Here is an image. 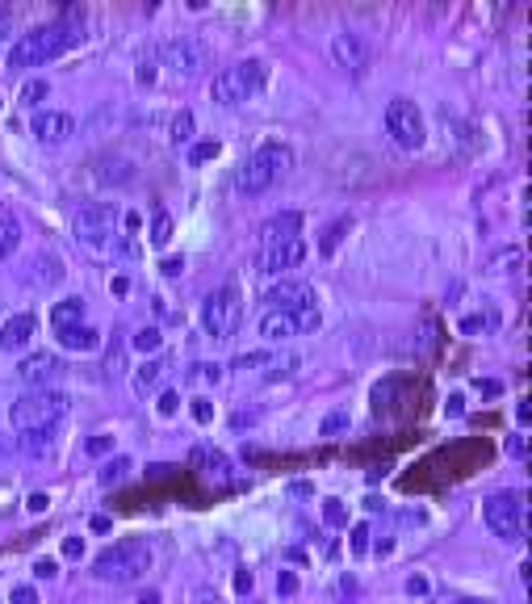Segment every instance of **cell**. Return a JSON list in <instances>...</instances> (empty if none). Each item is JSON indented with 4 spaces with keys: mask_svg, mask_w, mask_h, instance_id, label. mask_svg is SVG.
I'll return each instance as SVG.
<instances>
[{
    "mask_svg": "<svg viewBox=\"0 0 532 604\" xmlns=\"http://www.w3.org/2000/svg\"><path fill=\"white\" fill-rule=\"evenodd\" d=\"M80 17L72 13H63L55 21H42V26L26 30V34H17L13 38V47H9V72H30V68H42V63H51L59 55H68L76 42H80Z\"/></svg>",
    "mask_w": 532,
    "mask_h": 604,
    "instance_id": "cell-1",
    "label": "cell"
},
{
    "mask_svg": "<svg viewBox=\"0 0 532 604\" xmlns=\"http://www.w3.org/2000/svg\"><path fill=\"white\" fill-rule=\"evenodd\" d=\"M290 168H294V151L290 147H285V143H264L260 151L248 156V164L235 172V189L243 193V198H256V193L273 189Z\"/></svg>",
    "mask_w": 532,
    "mask_h": 604,
    "instance_id": "cell-2",
    "label": "cell"
},
{
    "mask_svg": "<svg viewBox=\"0 0 532 604\" xmlns=\"http://www.w3.org/2000/svg\"><path fill=\"white\" fill-rule=\"evenodd\" d=\"M147 563H151L147 542H139V537H126V542L105 546L93 558V575L105 579V584H130V579H139L147 571Z\"/></svg>",
    "mask_w": 532,
    "mask_h": 604,
    "instance_id": "cell-3",
    "label": "cell"
},
{
    "mask_svg": "<svg viewBox=\"0 0 532 604\" xmlns=\"http://www.w3.org/2000/svg\"><path fill=\"white\" fill-rule=\"evenodd\" d=\"M63 416H68V395L55 391V386L51 391H26L9 412L17 433H30V428H59Z\"/></svg>",
    "mask_w": 532,
    "mask_h": 604,
    "instance_id": "cell-4",
    "label": "cell"
},
{
    "mask_svg": "<svg viewBox=\"0 0 532 604\" xmlns=\"http://www.w3.org/2000/svg\"><path fill=\"white\" fill-rule=\"evenodd\" d=\"M482 516H486V529H491L499 542H524V529H528L524 491H491L482 504Z\"/></svg>",
    "mask_w": 532,
    "mask_h": 604,
    "instance_id": "cell-5",
    "label": "cell"
},
{
    "mask_svg": "<svg viewBox=\"0 0 532 604\" xmlns=\"http://www.w3.org/2000/svg\"><path fill=\"white\" fill-rule=\"evenodd\" d=\"M122 210L114 202H84L72 210V231L84 248H109L118 240Z\"/></svg>",
    "mask_w": 532,
    "mask_h": 604,
    "instance_id": "cell-6",
    "label": "cell"
},
{
    "mask_svg": "<svg viewBox=\"0 0 532 604\" xmlns=\"http://www.w3.org/2000/svg\"><path fill=\"white\" fill-rule=\"evenodd\" d=\"M264 80H269V68H264L260 59H239L214 76V101L218 105H243L264 89Z\"/></svg>",
    "mask_w": 532,
    "mask_h": 604,
    "instance_id": "cell-7",
    "label": "cell"
},
{
    "mask_svg": "<svg viewBox=\"0 0 532 604\" xmlns=\"http://www.w3.org/2000/svg\"><path fill=\"white\" fill-rule=\"evenodd\" d=\"M155 55H160L164 68L172 76H181V80H193V76H202L210 68V47H206L202 38H193V34L164 38L160 47H155Z\"/></svg>",
    "mask_w": 532,
    "mask_h": 604,
    "instance_id": "cell-8",
    "label": "cell"
},
{
    "mask_svg": "<svg viewBox=\"0 0 532 604\" xmlns=\"http://www.w3.org/2000/svg\"><path fill=\"white\" fill-rule=\"evenodd\" d=\"M239 319H243V294L239 286H218L206 294L202 302V328L210 340H227L235 328H239Z\"/></svg>",
    "mask_w": 532,
    "mask_h": 604,
    "instance_id": "cell-9",
    "label": "cell"
},
{
    "mask_svg": "<svg viewBox=\"0 0 532 604\" xmlns=\"http://www.w3.org/2000/svg\"><path fill=\"white\" fill-rule=\"evenodd\" d=\"M319 323H323L319 302L310 298V302H302V307H294V311H264L260 315V336L269 340V344H281V340H290V336L319 332Z\"/></svg>",
    "mask_w": 532,
    "mask_h": 604,
    "instance_id": "cell-10",
    "label": "cell"
},
{
    "mask_svg": "<svg viewBox=\"0 0 532 604\" xmlns=\"http://www.w3.org/2000/svg\"><path fill=\"white\" fill-rule=\"evenodd\" d=\"M386 135L403 147V151H419L428 143V126H424V114H419V105L398 97L386 105Z\"/></svg>",
    "mask_w": 532,
    "mask_h": 604,
    "instance_id": "cell-11",
    "label": "cell"
},
{
    "mask_svg": "<svg viewBox=\"0 0 532 604\" xmlns=\"http://www.w3.org/2000/svg\"><path fill=\"white\" fill-rule=\"evenodd\" d=\"M298 353H269V349H260V353H243L235 357V374L239 378H252L256 382H281V378H294L298 374Z\"/></svg>",
    "mask_w": 532,
    "mask_h": 604,
    "instance_id": "cell-12",
    "label": "cell"
},
{
    "mask_svg": "<svg viewBox=\"0 0 532 604\" xmlns=\"http://www.w3.org/2000/svg\"><path fill=\"white\" fill-rule=\"evenodd\" d=\"M331 59H336L348 76H361L373 63V42L361 30H340V34H331Z\"/></svg>",
    "mask_w": 532,
    "mask_h": 604,
    "instance_id": "cell-13",
    "label": "cell"
},
{
    "mask_svg": "<svg viewBox=\"0 0 532 604\" xmlns=\"http://www.w3.org/2000/svg\"><path fill=\"white\" fill-rule=\"evenodd\" d=\"M306 261V240L294 235V240H277V244H264L256 256V269L264 277H285L290 269H298Z\"/></svg>",
    "mask_w": 532,
    "mask_h": 604,
    "instance_id": "cell-14",
    "label": "cell"
},
{
    "mask_svg": "<svg viewBox=\"0 0 532 604\" xmlns=\"http://www.w3.org/2000/svg\"><path fill=\"white\" fill-rule=\"evenodd\" d=\"M17 378L30 386V391H51V386L63 378V361L55 353H30V357H21L17 365Z\"/></svg>",
    "mask_w": 532,
    "mask_h": 604,
    "instance_id": "cell-15",
    "label": "cell"
},
{
    "mask_svg": "<svg viewBox=\"0 0 532 604\" xmlns=\"http://www.w3.org/2000/svg\"><path fill=\"white\" fill-rule=\"evenodd\" d=\"M30 135L38 143H47V147H59V143H68L76 135V118L63 114V110H38L30 118Z\"/></svg>",
    "mask_w": 532,
    "mask_h": 604,
    "instance_id": "cell-16",
    "label": "cell"
},
{
    "mask_svg": "<svg viewBox=\"0 0 532 604\" xmlns=\"http://www.w3.org/2000/svg\"><path fill=\"white\" fill-rule=\"evenodd\" d=\"M34 336H38V315L34 311L9 315L5 323H0V349H5V353H21Z\"/></svg>",
    "mask_w": 532,
    "mask_h": 604,
    "instance_id": "cell-17",
    "label": "cell"
},
{
    "mask_svg": "<svg viewBox=\"0 0 532 604\" xmlns=\"http://www.w3.org/2000/svg\"><path fill=\"white\" fill-rule=\"evenodd\" d=\"M310 298H315L310 282H277L273 290H264V311H294Z\"/></svg>",
    "mask_w": 532,
    "mask_h": 604,
    "instance_id": "cell-18",
    "label": "cell"
},
{
    "mask_svg": "<svg viewBox=\"0 0 532 604\" xmlns=\"http://www.w3.org/2000/svg\"><path fill=\"white\" fill-rule=\"evenodd\" d=\"M55 433L59 428H30V433H17V449L26 458H51L55 453Z\"/></svg>",
    "mask_w": 532,
    "mask_h": 604,
    "instance_id": "cell-19",
    "label": "cell"
},
{
    "mask_svg": "<svg viewBox=\"0 0 532 604\" xmlns=\"http://www.w3.org/2000/svg\"><path fill=\"white\" fill-rule=\"evenodd\" d=\"M59 344L72 353H93L101 344V332L88 328V323H72V328H59Z\"/></svg>",
    "mask_w": 532,
    "mask_h": 604,
    "instance_id": "cell-20",
    "label": "cell"
},
{
    "mask_svg": "<svg viewBox=\"0 0 532 604\" xmlns=\"http://www.w3.org/2000/svg\"><path fill=\"white\" fill-rule=\"evenodd\" d=\"M264 244H277V240H294V235H302V214L298 210H285L277 214V219L264 223Z\"/></svg>",
    "mask_w": 532,
    "mask_h": 604,
    "instance_id": "cell-21",
    "label": "cell"
},
{
    "mask_svg": "<svg viewBox=\"0 0 532 604\" xmlns=\"http://www.w3.org/2000/svg\"><path fill=\"white\" fill-rule=\"evenodd\" d=\"M21 244V223H17V214L9 206H0V265L9 261V256L17 252Z\"/></svg>",
    "mask_w": 532,
    "mask_h": 604,
    "instance_id": "cell-22",
    "label": "cell"
},
{
    "mask_svg": "<svg viewBox=\"0 0 532 604\" xmlns=\"http://www.w3.org/2000/svg\"><path fill=\"white\" fill-rule=\"evenodd\" d=\"M51 323H55V332L59 328H72V323H84V298H63L55 302V311H51Z\"/></svg>",
    "mask_w": 532,
    "mask_h": 604,
    "instance_id": "cell-23",
    "label": "cell"
},
{
    "mask_svg": "<svg viewBox=\"0 0 532 604\" xmlns=\"http://www.w3.org/2000/svg\"><path fill=\"white\" fill-rule=\"evenodd\" d=\"M193 135H197L193 114H189V110H176V114L168 118V139H172V143H189Z\"/></svg>",
    "mask_w": 532,
    "mask_h": 604,
    "instance_id": "cell-24",
    "label": "cell"
},
{
    "mask_svg": "<svg viewBox=\"0 0 532 604\" xmlns=\"http://www.w3.org/2000/svg\"><path fill=\"white\" fill-rule=\"evenodd\" d=\"M164 378V361L160 357H151V361H143L135 374H130V382H135V391H151L155 382Z\"/></svg>",
    "mask_w": 532,
    "mask_h": 604,
    "instance_id": "cell-25",
    "label": "cell"
},
{
    "mask_svg": "<svg viewBox=\"0 0 532 604\" xmlns=\"http://www.w3.org/2000/svg\"><path fill=\"white\" fill-rule=\"evenodd\" d=\"M97 177L118 185V181H130V164L122 156H109V160H97Z\"/></svg>",
    "mask_w": 532,
    "mask_h": 604,
    "instance_id": "cell-26",
    "label": "cell"
},
{
    "mask_svg": "<svg viewBox=\"0 0 532 604\" xmlns=\"http://www.w3.org/2000/svg\"><path fill=\"white\" fill-rule=\"evenodd\" d=\"M352 227V219L344 214V219H336V223H327V231H323V240H319V252L323 256H336V244L344 240V231Z\"/></svg>",
    "mask_w": 532,
    "mask_h": 604,
    "instance_id": "cell-27",
    "label": "cell"
},
{
    "mask_svg": "<svg viewBox=\"0 0 532 604\" xmlns=\"http://www.w3.org/2000/svg\"><path fill=\"white\" fill-rule=\"evenodd\" d=\"M130 474V458L126 453H118V458H109L105 466H101V487H114V483H122Z\"/></svg>",
    "mask_w": 532,
    "mask_h": 604,
    "instance_id": "cell-28",
    "label": "cell"
},
{
    "mask_svg": "<svg viewBox=\"0 0 532 604\" xmlns=\"http://www.w3.org/2000/svg\"><path fill=\"white\" fill-rule=\"evenodd\" d=\"M168 240H172V214H168V210H155V214H151V244L164 248Z\"/></svg>",
    "mask_w": 532,
    "mask_h": 604,
    "instance_id": "cell-29",
    "label": "cell"
},
{
    "mask_svg": "<svg viewBox=\"0 0 532 604\" xmlns=\"http://www.w3.org/2000/svg\"><path fill=\"white\" fill-rule=\"evenodd\" d=\"M520 261H524V252L520 248H507V252H499L495 261H491V273H516Z\"/></svg>",
    "mask_w": 532,
    "mask_h": 604,
    "instance_id": "cell-30",
    "label": "cell"
},
{
    "mask_svg": "<svg viewBox=\"0 0 532 604\" xmlns=\"http://www.w3.org/2000/svg\"><path fill=\"white\" fill-rule=\"evenodd\" d=\"M47 93H51L47 80H26V84H21V105H38Z\"/></svg>",
    "mask_w": 532,
    "mask_h": 604,
    "instance_id": "cell-31",
    "label": "cell"
},
{
    "mask_svg": "<svg viewBox=\"0 0 532 604\" xmlns=\"http://www.w3.org/2000/svg\"><path fill=\"white\" fill-rule=\"evenodd\" d=\"M160 344H164L160 328H139V336H135V349H139V353H155Z\"/></svg>",
    "mask_w": 532,
    "mask_h": 604,
    "instance_id": "cell-32",
    "label": "cell"
},
{
    "mask_svg": "<svg viewBox=\"0 0 532 604\" xmlns=\"http://www.w3.org/2000/svg\"><path fill=\"white\" fill-rule=\"evenodd\" d=\"M155 412H160L164 420H172L176 412H181V395H176V391H164L160 399H155Z\"/></svg>",
    "mask_w": 532,
    "mask_h": 604,
    "instance_id": "cell-33",
    "label": "cell"
},
{
    "mask_svg": "<svg viewBox=\"0 0 532 604\" xmlns=\"http://www.w3.org/2000/svg\"><path fill=\"white\" fill-rule=\"evenodd\" d=\"M323 521L327 525H344L348 521V508L340 500H323Z\"/></svg>",
    "mask_w": 532,
    "mask_h": 604,
    "instance_id": "cell-34",
    "label": "cell"
},
{
    "mask_svg": "<svg viewBox=\"0 0 532 604\" xmlns=\"http://www.w3.org/2000/svg\"><path fill=\"white\" fill-rule=\"evenodd\" d=\"M323 437H336V433H348V416L344 412H331L327 420H323V428H319Z\"/></svg>",
    "mask_w": 532,
    "mask_h": 604,
    "instance_id": "cell-35",
    "label": "cell"
},
{
    "mask_svg": "<svg viewBox=\"0 0 532 604\" xmlns=\"http://www.w3.org/2000/svg\"><path fill=\"white\" fill-rule=\"evenodd\" d=\"M214 156H218V143H193L189 147V164H206Z\"/></svg>",
    "mask_w": 532,
    "mask_h": 604,
    "instance_id": "cell-36",
    "label": "cell"
},
{
    "mask_svg": "<svg viewBox=\"0 0 532 604\" xmlns=\"http://www.w3.org/2000/svg\"><path fill=\"white\" fill-rule=\"evenodd\" d=\"M109 449H114V437H109V433H101V437H93V441H84V453H88V458H101V453H109Z\"/></svg>",
    "mask_w": 532,
    "mask_h": 604,
    "instance_id": "cell-37",
    "label": "cell"
},
{
    "mask_svg": "<svg viewBox=\"0 0 532 604\" xmlns=\"http://www.w3.org/2000/svg\"><path fill=\"white\" fill-rule=\"evenodd\" d=\"M193 420H197V424H210V420H214V403H210L206 395L193 399Z\"/></svg>",
    "mask_w": 532,
    "mask_h": 604,
    "instance_id": "cell-38",
    "label": "cell"
},
{
    "mask_svg": "<svg viewBox=\"0 0 532 604\" xmlns=\"http://www.w3.org/2000/svg\"><path fill=\"white\" fill-rule=\"evenodd\" d=\"M352 554H369V525H357V529H352Z\"/></svg>",
    "mask_w": 532,
    "mask_h": 604,
    "instance_id": "cell-39",
    "label": "cell"
},
{
    "mask_svg": "<svg viewBox=\"0 0 532 604\" xmlns=\"http://www.w3.org/2000/svg\"><path fill=\"white\" fill-rule=\"evenodd\" d=\"M13 30H17V13L9 5H0V42H5Z\"/></svg>",
    "mask_w": 532,
    "mask_h": 604,
    "instance_id": "cell-40",
    "label": "cell"
},
{
    "mask_svg": "<svg viewBox=\"0 0 532 604\" xmlns=\"http://www.w3.org/2000/svg\"><path fill=\"white\" fill-rule=\"evenodd\" d=\"M218 370H223V365H214V361H206V365H193V370H189V374H193L197 382H218Z\"/></svg>",
    "mask_w": 532,
    "mask_h": 604,
    "instance_id": "cell-41",
    "label": "cell"
},
{
    "mask_svg": "<svg viewBox=\"0 0 532 604\" xmlns=\"http://www.w3.org/2000/svg\"><path fill=\"white\" fill-rule=\"evenodd\" d=\"M9 600H13V604H42V600H38V592H34L30 584H21V588H13V592H9Z\"/></svg>",
    "mask_w": 532,
    "mask_h": 604,
    "instance_id": "cell-42",
    "label": "cell"
},
{
    "mask_svg": "<svg viewBox=\"0 0 532 604\" xmlns=\"http://www.w3.org/2000/svg\"><path fill=\"white\" fill-rule=\"evenodd\" d=\"M277 592H281V596H294V592H298V575H294V571H281V575H277Z\"/></svg>",
    "mask_w": 532,
    "mask_h": 604,
    "instance_id": "cell-43",
    "label": "cell"
},
{
    "mask_svg": "<svg viewBox=\"0 0 532 604\" xmlns=\"http://www.w3.org/2000/svg\"><path fill=\"white\" fill-rule=\"evenodd\" d=\"M486 323H491V319L470 315V319H461V332H465V336H478V332H486Z\"/></svg>",
    "mask_w": 532,
    "mask_h": 604,
    "instance_id": "cell-44",
    "label": "cell"
},
{
    "mask_svg": "<svg viewBox=\"0 0 532 604\" xmlns=\"http://www.w3.org/2000/svg\"><path fill=\"white\" fill-rule=\"evenodd\" d=\"M26 508H30V512H47V508H51V495H47V491H34L30 500H26Z\"/></svg>",
    "mask_w": 532,
    "mask_h": 604,
    "instance_id": "cell-45",
    "label": "cell"
},
{
    "mask_svg": "<svg viewBox=\"0 0 532 604\" xmlns=\"http://www.w3.org/2000/svg\"><path fill=\"white\" fill-rule=\"evenodd\" d=\"M181 269H185V256H168V261L160 265V273H164V277H176Z\"/></svg>",
    "mask_w": 532,
    "mask_h": 604,
    "instance_id": "cell-46",
    "label": "cell"
},
{
    "mask_svg": "<svg viewBox=\"0 0 532 604\" xmlns=\"http://www.w3.org/2000/svg\"><path fill=\"white\" fill-rule=\"evenodd\" d=\"M84 554V537H68L63 542V558H80Z\"/></svg>",
    "mask_w": 532,
    "mask_h": 604,
    "instance_id": "cell-47",
    "label": "cell"
},
{
    "mask_svg": "<svg viewBox=\"0 0 532 604\" xmlns=\"http://www.w3.org/2000/svg\"><path fill=\"white\" fill-rule=\"evenodd\" d=\"M235 592H252V575L248 571H235Z\"/></svg>",
    "mask_w": 532,
    "mask_h": 604,
    "instance_id": "cell-48",
    "label": "cell"
},
{
    "mask_svg": "<svg viewBox=\"0 0 532 604\" xmlns=\"http://www.w3.org/2000/svg\"><path fill=\"white\" fill-rule=\"evenodd\" d=\"M34 575H38V579H51V575H55V563H51V558H42V563L34 567Z\"/></svg>",
    "mask_w": 532,
    "mask_h": 604,
    "instance_id": "cell-49",
    "label": "cell"
},
{
    "mask_svg": "<svg viewBox=\"0 0 532 604\" xmlns=\"http://www.w3.org/2000/svg\"><path fill=\"white\" fill-rule=\"evenodd\" d=\"M88 529H93V533H109V516H93V521H88Z\"/></svg>",
    "mask_w": 532,
    "mask_h": 604,
    "instance_id": "cell-50",
    "label": "cell"
},
{
    "mask_svg": "<svg viewBox=\"0 0 532 604\" xmlns=\"http://www.w3.org/2000/svg\"><path fill=\"white\" fill-rule=\"evenodd\" d=\"M424 588H428V584H424V579H419V575H415V579H407V592H415V596H419Z\"/></svg>",
    "mask_w": 532,
    "mask_h": 604,
    "instance_id": "cell-51",
    "label": "cell"
},
{
    "mask_svg": "<svg viewBox=\"0 0 532 604\" xmlns=\"http://www.w3.org/2000/svg\"><path fill=\"white\" fill-rule=\"evenodd\" d=\"M139 604H155V592H147V596H143V600H139Z\"/></svg>",
    "mask_w": 532,
    "mask_h": 604,
    "instance_id": "cell-52",
    "label": "cell"
},
{
    "mask_svg": "<svg viewBox=\"0 0 532 604\" xmlns=\"http://www.w3.org/2000/svg\"><path fill=\"white\" fill-rule=\"evenodd\" d=\"M457 604H486V600H457Z\"/></svg>",
    "mask_w": 532,
    "mask_h": 604,
    "instance_id": "cell-53",
    "label": "cell"
}]
</instances>
